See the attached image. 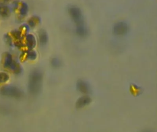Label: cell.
<instances>
[{
	"mask_svg": "<svg viewBox=\"0 0 157 132\" xmlns=\"http://www.w3.org/2000/svg\"><path fill=\"white\" fill-rule=\"evenodd\" d=\"M76 32L77 35L81 37H86L88 34V29L84 23L77 25Z\"/></svg>",
	"mask_w": 157,
	"mask_h": 132,
	"instance_id": "obj_7",
	"label": "cell"
},
{
	"mask_svg": "<svg viewBox=\"0 0 157 132\" xmlns=\"http://www.w3.org/2000/svg\"><path fill=\"white\" fill-rule=\"evenodd\" d=\"M27 43L30 48H33L35 47L36 41L34 36L32 35H28L27 37Z\"/></svg>",
	"mask_w": 157,
	"mask_h": 132,
	"instance_id": "obj_10",
	"label": "cell"
},
{
	"mask_svg": "<svg viewBox=\"0 0 157 132\" xmlns=\"http://www.w3.org/2000/svg\"><path fill=\"white\" fill-rule=\"evenodd\" d=\"M1 95L10 97L20 98L22 96V92L19 89L13 86H6L0 89Z\"/></svg>",
	"mask_w": 157,
	"mask_h": 132,
	"instance_id": "obj_2",
	"label": "cell"
},
{
	"mask_svg": "<svg viewBox=\"0 0 157 132\" xmlns=\"http://www.w3.org/2000/svg\"><path fill=\"white\" fill-rule=\"evenodd\" d=\"M12 63H13V61H12V56L10 54L7 53L6 56H5L4 65L5 67H10Z\"/></svg>",
	"mask_w": 157,
	"mask_h": 132,
	"instance_id": "obj_9",
	"label": "cell"
},
{
	"mask_svg": "<svg viewBox=\"0 0 157 132\" xmlns=\"http://www.w3.org/2000/svg\"><path fill=\"white\" fill-rule=\"evenodd\" d=\"M28 58L31 60H34L36 57V53L34 51H30L27 54Z\"/></svg>",
	"mask_w": 157,
	"mask_h": 132,
	"instance_id": "obj_14",
	"label": "cell"
},
{
	"mask_svg": "<svg viewBox=\"0 0 157 132\" xmlns=\"http://www.w3.org/2000/svg\"><path fill=\"white\" fill-rule=\"evenodd\" d=\"M27 12V7L26 6V5H23L22 8L21 10V13L22 15H24V14H26Z\"/></svg>",
	"mask_w": 157,
	"mask_h": 132,
	"instance_id": "obj_15",
	"label": "cell"
},
{
	"mask_svg": "<svg viewBox=\"0 0 157 132\" xmlns=\"http://www.w3.org/2000/svg\"><path fill=\"white\" fill-rule=\"evenodd\" d=\"M68 11L72 19L77 25L84 23L83 13L79 7L71 6L69 7Z\"/></svg>",
	"mask_w": 157,
	"mask_h": 132,
	"instance_id": "obj_3",
	"label": "cell"
},
{
	"mask_svg": "<svg viewBox=\"0 0 157 132\" xmlns=\"http://www.w3.org/2000/svg\"><path fill=\"white\" fill-rule=\"evenodd\" d=\"M42 74L37 70L30 73L29 80V89L30 94L36 95L41 91L42 88Z\"/></svg>",
	"mask_w": 157,
	"mask_h": 132,
	"instance_id": "obj_1",
	"label": "cell"
},
{
	"mask_svg": "<svg viewBox=\"0 0 157 132\" xmlns=\"http://www.w3.org/2000/svg\"><path fill=\"white\" fill-rule=\"evenodd\" d=\"M39 38L40 42L42 45L46 44L48 40V35L46 33L44 30H41L39 34Z\"/></svg>",
	"mask_w": 157,
	"mask_h": 132,
	"instance_id": "obj_8",
	"label": "cell"
},
{
	"mask_svg": "<svg viewBox=\"0 0 157 132\" xmlns=\"http://www.w3.org/2000/svg\"><path fill=\"white\" fill-rule=\"evenodd\" d=\"M76 86L77 89L83 94H88L91 92V87L90 84L84 80L79 79L77 82Z\"/></svg>",
	"mask_w": 157,
	"mask_h": 132,
	"instance_id": "obj_5",
	"label": "cell"
},
{
	"mask_svg": "<svg viewBox=\"0 0 157 132\" xmlns=\"http://www.w3.org/2000/svg\"><path fill=\"white\" fill-rule=\"evenodd\" d=\"M129 30L127 23L123 21L119 22L113 26V33L117 35H123L127 34Z\"/></svg>",
	"mask_w": 157,
	"mask_h": 132,
	"instance_id": "obj_4",
	"label": "cell"
},
{
	"mask_svg": "<svg viewBox=\"0 0 157 132\" xmlns=\"http://www.w3.org/2000/svg\"><path fill=\"white\" fill-rule=\"evenodd\" d=\"M51 64L53 67L55 68H59L61 65V60L57 57L53 58L51 61Z\"/></svg>",
	"mask_w": 157,
	"mask_h": 132,
	"instance_id": "obj_12",
	"label": "cell"
},
{
	"mask_svg": "<svg viewBox=\"0 0 157 132\" xmlns=\"http://www.w3.org/2000/svg\"><path fill=\"white\" fill-rule=\"evenodd\" d=\"M9 79V76L4 73H0V83L6 82Z\"/></svg>",
	"mask_w": 157,
	"mask_h": 132,
	"instance_id": "obj_13",
	"label": "cell"
},
{
	"mask_svg": "<svg viewBox=\"0 0 157 132\" xmlns=\"http://www.w3.org/2000/svg\"><path fill=\"white\" fill-rule=\"evenodd\" d=\"M9 10L7 7L3 6L0 7V15L4 17L8 16V15L9 14Z\"/></svg>",
	"mask_w": 157,
	"mask_h": 132,
	"instance_id": "obj_11",
	"label": "cell"
},
{
	"mask_svg": "<svg viewBox=\"0 0 157 132\" xmlns=\"http://www.w3.org/2000/svg\"><path fill=\"white\" fill-rule=\"evenodd\" d=\"M91 102V99L87 96H82L78 99L76 102V107L81 109L90 104Z\"/></svg>",
	"mask_w": 157,
	"mask_h": 132,
	"instance_id": "obj_6",
	"label": "cell"
}]
</instances>
